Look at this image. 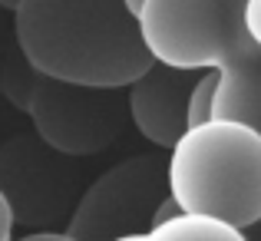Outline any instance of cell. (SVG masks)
I'll return each instance as SVG.
<instances>
[{
	"instance_id": "6da1fadb",
	"label": "cell",
	"mask_w": 261,
	"mask_h": 241,
	"mask_svg": "<svg viewBox=\"0 0 261 241\" xmlns=\"http://www.w3.org/2000/svg\"><path fill=\"white\" fill-rule=\"evenodd\" d=\"M13 33L37 76L83 89H129L152 66L122 0H20Z\"/></svg>"
},
{
	"instance_id": "7a4b0ae2",
	"label": "cell",
	"mask_w": 261,
	"mask_h": 241,
	"mask_svg": "<svg viewBox=\"0 0 261 241\" xmlns=\"http://www.w3.org/2000/svg\"><path fill=\"white\" fill-rule=\"evenodd\" d=\"M245 0H146L136 17L152 63L215 73L212 119L261 136V46L245 30Z\"/></svg>"
},
{
	"instance_id": "3957f363",
	"label": "cell",
	"mask_w": 261,
	"mask_h": 241,
	"mask_svg": "<svg viewBox=\"0 0 261 241\" xmlns=\"http://www.w3.org/2000/svg\"><path fill=\"white\" fill-rule=\"evenodd\" d=\"M166 192L182 215H202L245 231L261 222V136L245 122L189 126L169 149Z\"/></svg>"
},
{
	"instance_id": "277c9868",
	"label": "cell",
	"mask_w": 261,
	"mask_h": 241,
	"mask_svg": "<svg viewBox=\"0 0 261 241\" xmlns=\"http://www.w3.org/2000/svg\"><path fill=\"white\" fill-rule=\"evenodd\" d=\"M166 169L149 155H136L102 172L76 202L63 235L73 241H113L146 235L155 205L166 198Z\"/></svg>"
},
{
	"instance_id": "5b68a950",
	"label": "cell",
	"mask_w": 261,
	"mask_h": 241,
	"mask_svg": "<svg viewBox=\"0 0 261 241\" xmlns=\"http://www.w3.org/2000/svg\"><path fill=\"white\" fill-rule=\"evenodd\" d=\"M37 76V73H33ZM116 89H83L37 76L27 106L40 139L63 155H86L102 149L119 129V106L106 102L102 96Z\"/></svg>"
},
{
	"instance_id": "8992f818",
	"label": "cell",
	"mask_w": 261,
	"mask_h": 241,
	"mask_svg": "<svg viewBox=\"0 0 261 241\" xmlns=\"http://www.w3.org/2000/svg\"><path fill=\"white\" fill-rule=\"evenodd\" d=\"M195 79L198 73L152 63L129 86L126 113L142 139H149L159 149L175 146L178 136L189 129L185 126V106H189V93L195 86Z\"/></svg>"
},
{
	"instance_id": "52a82bcc",
	"label": "cell",
	"mask_w": 261,
	"mask_h": 241,
	"mask_svg": "<svg viewBox=\"0 0 261 241\" xmlns=\"http://www.w3.org/2000/svg\"><path fill=\"white\" fill-rule=\"evenodd\" d=\"M142 241H248V238H245V231L231 228L225 222H215V218L178 215L166 225L149 228Z\"/></svg>"
},
{
	"instance_id": "ba28073f",
	"label": "cell",
	"mask_w": 261,
	"mask_h": 241,
	"mask_svg": "<svg viewBox=\"0 0 261 241\" xmlns=\"http://www.w3.org/2000/svg\"><path fill=\"white\" fill-rule=\"evenodd\" d=\"M215 73H198L195 86L189 93V106H185V126H202L212 119V102H215Z\"/></svg>"
},
{
	"instance_id": "9c48e42d",
	"label": "cell",
	"mask_w": 261,
	"mask_h": 241,
	"mask_svg": "<svg viewBox=\"0 0 261 241\" xmlns=\"http://www.w3.org/2000/svg\"><path fill=\"white\" fill-rule=\"evenodd\" d=\"M245 30H248V37L255 40L261 46V0H245Z\"/></svg>"
},
{
	"instance_id": "30bf717a",
	"label": "cell",
	"mask_w": 261,
	"mask_h": 241,
	"mask_svg": "<svg viewBox=\"0 0 261 241\" xmlns=\"http://www.w3.org/2000/svg\"><path fill=\"white\" fill-rule=\"evenodd\" d=\"M13 205L7 198V192L0 189V241H13Z\"/></svg>"
},
{
	"instance_id": "8fae6325",
	"label": "cell",
	"mask_w": 261,
	"mask_h": 241,
	"mask_svg": "<svg viewBox=\"0 0 261 241\" xmlns=\"http://www.w3.org/2000/svg\"><path fill=\"white\" fill-rule=\"evenodd\" d=\"M182 215V208L172 202V195H166L159 205H155V211H152V222H149V228H155V225H166V222H172V218Z\"/></svg>"
},
{
	"instance_id": "7c38bea8",
	"label": "cell",
	"mask_w": 261,
	"mask_h": 241,
	"mask_svg": "<svg viewBox=\"0 0 261 241\" xmlns=\"http://www.w3.org/2000/svg\"><path fill=\"white\" fill-rule=\"evenodd\" d=\"M13 241H73V238L63 235V231H30V235H20Z\"/></svg>"
},
{
	"instance_id": "4fadbf2b",
	"label": "cell",
	"mask_w": 261,
	"mask_h": 241,
	"mask_svg": "<svg viewBox=\"0 0 261 241\" xmlns=\"http://www.w3.org/2000/svg\"><path fill=\"white\" fill-rule=\"evenodd\" d=\"M142 4H146V0H122V7H126L129 13H133V17H139V10H142Z\"/></svg>"
},
{
	"instance_id": "5bb4252c",
	"label": "cell",
	"mask_w": 261,
	"mask_h": 241,
	"mask_svg": "<svg viewBox=\"0 0 261 241\" xmlns=\"http://www.w3.org/2000/svg\"><path fill=\"white\" fill-rule=\"evenodd\" d=\"M17 4H20V0H0V7H4V10H10V13L17 10Z\"/></svg>"
},
{
	"instance_id": "9a60e30c",
	"label": "cell",
	"mask_w": 261,
	"mask_h": 241,
	"mask_svg": "<svg viewBox=\"0 0 261 241\" xmlns=\"http://www.w3.org/2000/svg\"><path fill=\"white\" fill-rule=\"evenodd\" d=\"M113 241H142V235H122V238H113Z\"/></svg>"
}]
</instances>
